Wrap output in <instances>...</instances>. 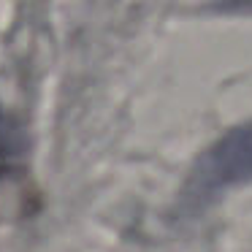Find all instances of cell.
Instances as JSON below:
<instances>
[{
	"mask_svg": "<svg viewBox=\"0 0 252 252\" xmlns=\"http://www.w3.org/2000/svg\"><path fill=\"white\" fill-rule=\"evenodd\" d=\"M241 185H252V120L230 127L201 155L190 176V195L203 203Z\"/></svg>",
	"mask_w": 252,
	"mask_h": 252,
	"instance_id": "1",
	"label": "cell"
}]
</instances>
